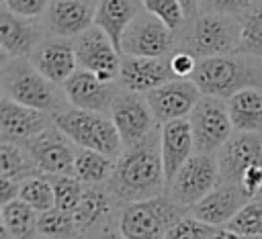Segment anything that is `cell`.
Instances as JSON below:
<instances>
[{"label":"cell","mask_w":262,"mask_h":239,"mask_svg":"<svg viewBox=\"0 0 262 239\" xmlns=\"http://www.w3.org/2000/svg\"><path fill=\"white\" fill-rule=\"evenodd\" d=\"M108 190L119 202L125 204L158 198L168 192L160 151V127L143 141L125 147V151L117 157Z\"/></svg>","instance_id":"6da1fadb"},{"label":"cell","mask_w":262,"mask_h":239,"mask_svg":"<svg viewBox=\"0 0 262 239\" xmlns=\"http://www.w3.org/2000/svg\"><path fill=\"white\" fill-rule=\"evenodd\" d=\"M0 80L2 96L29 108H37L53 116L70 106L63 86H57L51 80H47L29 57L2 59Z\"/></svg>","instance_id":"7a4b0ae2"},{"label":"cell","mask_w":262,"mask_h":239,"mask_svg":"<svg viewBox=\"0 0 262 239\" xmlns=\"http://www.w3.org/2000/svg\"><path fill=\"white\" fill-rule=\"evenodd\" d=\"M190 80L196 84L203 96L227 100L231 94L244 88H262V59L242 53L199 59Z\"/></svg>","instance_id":"3957f363"},{"label":"cell","mask_w":262,"mask_h":239,"mask_svg":"<svg viewBox=\"0 0 262 239\" xmlns=\"http://www.w3.org/2000/svg\"><path fill=\"white\" fill-rule=\"evenodd\" d=\"M239 33V16L201 12L194 18H188L186 25L176 33V49L188 51L196 59L231 55L237 53Z\"/></svg>","instance_id":"277c9868"},{"label":"cell","mask_w":262,"mask_h":239,"mask_svg":"<svg viewBox=\"0 0 262 239\" xmlns=\"http://www.w3.org/2000/svg\"><path fill=\"white\" fill-rule=\"evenodd\" d=\"M53 123L80 149H92L115 159L125 151L121 135L108 114L68 106L53 114Z\"/></svg>","instance_id":"5b68a950"},{"label":"cell","mask_w":262,"mask_h":239,"mask_svg":"<svg viewBox=\"0 0 262 239\" xmlns=\"http://www.w3.org/2000/svg\"><path fill=\"white\" fill-rule=\"evenodd\" d=\"M188 214V208L176 204L168 194L127 202L119 212V231L125 239H166L170 227Z\"/></svg>","instance_id":"8992f818"},{"label":"cell","mask_w":262,"mask_h":239,"mask_svg":"<svg viewBox=\"0 0 262 239\" xmlns=\"http://www.w3.org/2000/svg\"><path fill=\"white\" fill-rule=\"evenodd\" d=\"M188 121L194 139V153L217 155V151L233 135V125L225 98L201 96V100L188 114Z\"/></svg>","instance_id":"52a82bcc"},{"label":"cell","mask_w":262,"mask_h":239,"mask_svg":"<svg viewBox=\"0 0 262 239\" xmlns=\"http://www.w3.org/2000/svg\"><path fill=\"white\" fill-rule=\"evenodd\" d=\"M221 182L217 155L213 153H194L176 174L168 186V196L182 208H190L201 202L217 184Z\"/></svg>","instance_id":"ba28073f"},{"label":"cell","mask_w":262,"mask_h":239,"mask_svg":"<svg viewBox=\"0 0 262 239\" xmlns=\"http://www.w3.org/2000/svg\"><path fill=\"white\" fill-rule=\"evenodd\" d=\"M176 51V33L143 10L125 31L121 53L131 57H170Z\"/></svg>","instance_id":"9c48e42d"},{"label":"cell","mask_w":262,"mask_h":239,"mask_svg":"<svg viewBox=\"0 0 262 239\" xmlns=\"http://www.w3.org/2000/svg\"><path fill=\"white\" fill-rule=\"evenodd\" d=\"M74 49L78 57V69L90 71L102 82H119L123 55L102 29L90 27L78 35L74 39Z\"/></svg>","instance_id":"30bf717a"},{"label":"cell","mask_w":262,"mask_h":239,"mask_svg":"<svg viewBox=\"0 0 262 239\" xmlns=\"http://www.w3.org/2000/svg\"><path fill=\"white\" fill-rule=\"evenodd\" d=\"M108 116L113 118L125 147L143 141L149 133L158 129L156 116L145 100V94L129 92L125 88H121V92L117 94Z\"/></svg>","instance_id":"8fae6325"},{"label":"cell","mask_w":262,"mask_h":239,"mask_svg":"<svg viewBox=\"0 0 262 239\" xmlns=\"http://www.w3.org/2000/svg\"><path fill=\"white\" fill-rule=\"evenodd\" d=\"M23 145L31 153L39 174L43 176L72 174L78 147L59 131L55 123Z\"/></svg>","instance_id":"7c38bea8"},{"label":"cell","mask_w":262,"mask_h":239,"mask_svg":"<svg viewBox=\"0 0 262 239\" xmlns=\"http://www.w3.org/2000/svg\"><path fill=\"white\" fill-rule=\"evenodd\" d=\"M98 0H51L41 16L47 35L76 39L94 27Z\"/></svg>","instance_id":"4fadbf2b"},{"label":"cell","mask_w":262,"mask_h":239,"mask_svg":"<svg viewBox=\"0 0 262 239\" xmlns=\"http://www.w3.org/2000/svg\"><path fill=\"white\" fill-rule=\"evenodd\" d=\"M201 90L192 80H172L145 94V100L156 116L158 127L170 121L188 118L196 102L201 100Z\"/></svg>","instance_id":"5bb4252c"},{"label":"cell","mask_w":262,"mask_h":239,"mask_svg":"<svg viewBox=\"0 0 262 239\" xmlns=\"http://www.w3.org/2000/svg\"><path fill=\"white\" fill-rule=\"evenodd\" d=\"M217 163L221 182L239 184L252 165L262 163V133L233 131V135L217 151Z\"/></svg>","instance_id":"9a60e30c"},{"label":"cell","mask_w":262,"mask_h":239,"mask_svg":"<svg viewBox=\"0 0 262 239\" xmlns=\"http://www.w3.org/2000/svg\"><path fill=\"white\" fill-rule=\"evenodd\" d=\"M121 88L123 86L119 82H102L100 78L84 69H78L63 84V92H66L70 106L92 110V112H102V114L111 112V106L117 94L121 92Z\"/></svg>","instance_id":"2e32d148"},{"label":"cell","mask_w":262,"mask_h":239,"mask_svg":"<svg viewBox=\"0 0 262 239\" xmlns=\"http://www.w3.org/2000/svg\"><path fill=\"white\" fill-rule=\"evenodd\" d=\"M53 125L49 112L29 108L6 96L0 100V143H27Z\"/></svg>","instance_id":"e0dca14e"},{"label":"cell","mask_w":262,"mask_h":239,"mask_svg":"<svg viewBox=\"0 0 262 239\" xmlns=\"http://www.w3.org/2000/svg\"><path fill=\"white\" fill-rule=\"evenodd\" d=\"M47 37L41 18L18 16L6 8L0 14V47L2 59L29 57L33 49Z\"/></svg>","instance_id":"ac0fdd59"},{"label":"cell","mask_w":262,"mask_h":239,"mask_svg":"<svg viewBox=\"0 0 262 239\" xmlns=\"http://www.w3.org/2000/svg\"><path fill=\"white\" fill-rule=\"evenodd\" d=\"M33 65L53 84L63 86L70 76L78 71V57L74 49V39L47 35L29 55Z\"/></svg>","instance_id":"d6986e66"},{"label":"cell","mask_w":262,"mask_h":239,"mask_svg":"<svg viewBox=\"0 0 262 239\" xmlns=\"http://www.w3.org/2000/svg\"><path fill=\"white\" fill-rule=\"evenodd\" d=\"M248 202L250 196L239 184L219 182L201 202L190 208V214L211 227H225Z\"/></svg>","instance_id":"ffe728a7"},{"label":"cell","mask_w":262,"mask_h":239,"mask_svg":"<svg viewBox=\"0 0 262 239\" xmlns=\"http://www.w3.org/2000/svg\"><path fill=\"white\" fill-rule=\"evenodd\" d=\"M176 80L168 57H131L123 55L119 84L137 94H147L168 82Z\"/></svg>","instance_id":"44dd1931"},{"label":"cell","mask_w":262,"mask_h":239,"mask_svg":"<svg viewBox=\"0 0 262 239\" xmlns=\"http://www.w3.org/2000/svg\"><path fill=\"white\" fill-rule=\"evenodd\" d=\"M115 202H119L113 192L108 190V184L100 186H84V194L74 210V221L78 235L86 239L92 233H98L106 227H113V214H115Z\"/></svg>","instance_id":"7402d4cb"},{"label":"cell","mask_w":262,"mask_h":239,"mask_svg":"<svg viewBox=\"0 0 262 239\" xmlns=\"http://www.w3.org/2000/svg\"><path fill=\"white\" fill-rule=\"evenodd\" d=\"M160 151L164 161L166 186H170L180 168L194 155V139L188 118H178L160 125Z\"/></svg>","instance_id":"603a6c76"},{"label":"cell","mask_w":262,"mask_h":239,"mask_svg":"<svg viewBox=\"0 0 262 239\" xmlns=\"http://www.w3.org/2000/svg\"><path fill=\"white\" fill-rule=\"evenodd\" d=\"M143 10L145 8H143L141 0H98L94 27L102 29L108 35V39L115 43V47L121 51V39H123L127 27Z\"/></svg>","instance_id":"cb8c5ba5"},{"label":"cell","mask_w":262,"mask_h":239,"mask_svg":"<svg viewBox=\"0 0 262 239\" xmlns=\"http://www.w3.org/2000/svg\"><path fill=\"white\" fill-rule=\"evenodd\" d=\"M227 110L233 131L262 133V88H244L227 98Z\"/></svg>","instance_id":"d4e9b609"},{"label":"cell","mask_w":262,"mask_h":239,"mask_svg":"<svg viewBox=\"0 0 262 239\" xmlns=\"http://www.w3.org/2000/svg\"><path fill=\"white\" fill-rule=\"evenodd\" d=\"M0 223L12 239H35L39 235V212L20 198L0 206Z\"/></svg>","instance_id":"484cf974"},{"label":"cell","mask_w":262,"mask_h":239,"mask_svg":"<svg viewBox=\"0 0 262 239\" xmlns=\"http://www.w3.org/2000/svg\"><path fill=\"white\" fill-rule=\"evenodd\" d=\"M115 165H117L115 157L78 147L72 176H76L84 186H100V184H108L115 172Z\"/></svg>","instance_id":"4316f807"},{"label":"cell","mask_w":262,"mask_h":239,"mask_svg":"<svg viewBox=\"0 0 262 239\" xmlns=\"http://www.w3.org/2000/svg\"><path fill=\"white\" fill-rule=\"evenodd\" d=\"M39 176V170L23 143H0V178L23 182Z\"/></svg>","instance_id":"83f0119b"},{"label":"cell","mask_w":262,"mask_h":239,"mask_svg":"<svg viewBox=\"0 0 262 239\" xmlns=\"http://www.w3.org/2000/svg\"><path fill=\"white\" fill-rule=\"evenodd\" d=\"M242 33H239V47L237 53L262 59V0L239 16Z\"/></svg>","instance_id":"f1b7e54d"},{"label":"cell","mask_w":262,"mask_h":239,"mask_svg":"<svg viewBox=\"0 0 262 239\" xmlns=\"http://www.w3.org/2000/svg\"><path fill=\"white\" fill-rule=\"evenodd\" d=\"M39 235L51 237V239H78V229L74 221V212L61 210L57 206L39 212Z\"/></svg>","instance_id":"f546056e"},{"label":"cell","mask_w":262,"mask_h":239,"mask_svg":"<svg viewBox=\"0 0 262 239\" xmlns=\"http://www.w3.org/2000/svg\"><path fill=\"white\" fill-rule=\"evenodd\" d=\"M18 198L23 202H27L29 206H33L37 212H45L49 208L55 206V194H53V186L49 182L47 176L39 174V176H31L27 180L20 182V192Z\"/></svg>","instance_id":"4dcf8cb0"},{"label":"cell","mask_w":262,"mask_h":239,"mask_svg":"<svg viewBox=\"0 0 262 239\" xmlns=\"http://www.w3.org/2000/svg\"><path fill=\"white\" fill-rule=\"evenodd\" d=\"M47 178L53 186L55 206L61 210L74 212L82 194H84V184L72 174H59V176H47Z\"/></svg>","instance_id":"1f68e13d"},{"label":"cell","mask_w":262,"mask_h":239,"mask_svg":"<svg viewBox=\"0 0 262 239\" xmlns=\"http://www.w3.org/2000/svg\"><path fill=\"white\" fill-rule=\"evenodd\" d=\"M225 227L239 235L262 237V200L260 198L250 200Z\"/></svg>","instance_id":"d6a6232c"},{"label":"cell","mask_w":262,"mask_h":239,"mask_svg":"<svg viewBox=\"0 0 262 239\" xmlns=\"http://www.w3.org/2000/svg\"><path fill=\"white\" fill-rule=\"evenodd\" d=\"M141 2H143V8L149 14L160 18L174 33H178L188 20L186 12H184V8L178 0H141Z\"/></svg>","instance_id":"836d02e7"},{"label":"cell","mask_w":262,"mask_h":239,"mask_svg":"<svg viewBox=\"0 0 262 239\" xmlns=\"http://www.w3.org/2000/svg\"><path fill=\"white\" fill-rule=\"evenodd\" d=\"M217 227H211L199 219H194L190 212L176 221L170 231L166 233V239H209L215 233Z\"/></svg>","instance_id":"e575fe53"},{"label":"cell","mask_w":262,"mask_h":239,"mask_svg":"<svg viewBox=\"0 0 262 239\" xmlns=\"http://www.w3.org/2000/svg\"><path fill=\"white\" fill-rule=\"evenodd\" d=\"M256 0H201V12L209 14H229V16H242L248 12ZM199 12V14H201Z\"/></svg>","instance_id":"d590c367"},{"label":"cell","mask_w":262,"mask_h":239,"mask_svg":"<svg viewBox=\"0 0 262 239\" xmlns=\"http://www.w3.org/2000/svg\"><path fill=\"white\" fill-rule=\"evenodd\" d=\"M51 0H2V6L18 16L41 18Z\"/></svg>","instance_id":"8d00e7d4"},{"label":"cell","mask_w":262,"mask_h":239,"mask_svg":"<svg viewBox=\"0 0 262 239\" xmlns=\"http://www.w3.org/2000/svg\"><path fill=\"white\" fill-rule=\"evenodd\" d=\"M168 59H170V69L176 80H190L199 63V59L192 53L182 51V49H176Z\"/></svg>","instance_id":"74e56055"},{"label":"cell","mask_w":262,"mask_h":239,"mask_svg":"<svg viewBox=\"0 0 262 239\" xmlns=\"http://www.w3.org/2000/svg\"><path fill=\"white\" fill-rule=\"evenodd\" d=\"M239 186H242V188H244V192L250 196V200L258 198V194L262 192V163L252 165V168L244 174V178H242Z\"/></svg>","instance_id":"f35d334b"},{"label":"cell","mask_w":262,"mask_h":239,"mask_svg":"<svg viewBox=\"0 0 262 239\" xmlns=\"http://www.w3.org/2000/svg\"><path fill=\"white\" fill-rule=\"evenodd\" d=\"M18 192H20V182L8 180V178H0V204L16 200Z\"/></svg>","instance_id":"ab89813d"},{"label":"cell","mask_w":262,"mask_h":239,"mask_svg":"<svg viewBox=\"0 0 262 239\" xmlns=\"http://www.w3.org/2000/svg\"><path fill=\"white\" fill-rule=\"evenodd\" d=\"M209 239H262V237H248V235H239L227 227H217Z\"/></svg>","instance_id":"60d3db41"},{"label":"cell","mask_w":262,"mask_h":239,"mask_svg":"<svg viewBox=\"0 0 262 239\" xmlns=\"http://www.w3.org/2000/svg\"><path fill=\"white\" fill-rule=\"evenodd\" d=\"M86 239H125V237H123V233L119 231V227H117V229L106 227V229H102V231H98V233L88 235Z\"/></svg>","instance_id":"b9f144b4"},{"label":"cell","mask_w":262,"mask_h":239,"mask_svg":"<svg viewBox=\"0 0 262 239\" xmlns=\"http://www.w3.org/2000/svg\"><path fill=\"white\" fill-rule=\"evenodd\" d=\"M186 12V18H194L201 12V0H178Z\"/></svg>","instance_id":"7bdbcfd3"},{"label":"cell","mask_w":262,"mask_h":239,"mask_svg":"<svg viewBox=\"0 0 262 239\" xmlns=\"http://www.w3.org/2000/svg\"><path fill=\"white\" fill-rule=\"evenodd\" d=\"M35 239H51V237H43V235H37Z\"/></svg>","instance_id":"ee69618b"},{"label":"cell","mask_w":262,"mask_h":239,"mask_svg":"<svg viewBox=\"0 0 262 239\" xmlns=\"http://www.w3.org/2000/svg\"><path fill=\"white\" fill-rule=\"evenodd\" d=\"M258 198H260V200H262V192H260V194H258Z\"/></svg>","instance_id":"f6af8a7d"},{"label":"cell","mask_w":262,"mask_h":239,"mask_svg":"<svg viewBox=\"0 0 262 239\" xmlns=\"http://www.w3.org/2000/svg\"><path fill=\"white\" fill-rule=\"evenodd\" d=\"M78 239H82V237H78Z\"/></svg>","instance_id":"bcb514c9"}]
</instances>
